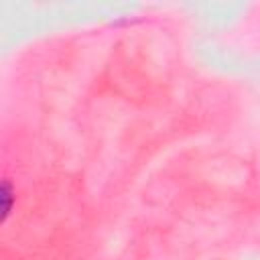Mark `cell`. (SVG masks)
<instances>
[{
  "mask_svg": "<svg viewBox=\"0 0 260 260\" xmlns=\"http://www.w3.org/2000/svg\"><path fill=\"white\" fill-rule=\"evenodd\" d=\"M14 205V185L8 179H0V225L8 219Z\"/></svg>",
  "mask_w": 260,
  "mask_h": 260,
  "instance_id": "cell-1",
  "label": "cell"
}]
</instances>
